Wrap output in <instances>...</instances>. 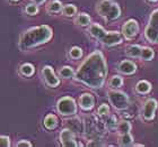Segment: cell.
I'll return each mask as SVG.
<instances>
[{"label":"cell","mask_w":158,"mask_h":147,"mask_svg":"<svg viewBox=\"0 0 158 147\" xmlns=\"http://www.w3.org/2000/svg\"><path fill=\"white\" fill-rule=\"evenodd\" d=\"M75 23L79 26H88V25H90V17L87 14H79L75 20Z\"/></svg>","instance_id":"obj_21"},{"label":"cell","mask_w":158,"mask_h":147,"mask_svg":"<svg viewBox=\"0 0 158 147\" xmlns=\"http://www.w3.org/2000/svg\"><path fill=\"white\" fill-rule=\"evenodd\" d=\"M70 57L73 60H77V59H80L82 55V51L80 47H77V46H75V47H73V48L70 49Z\"/></svg>","instance_id":"obj_29"},{"label":"cell","mask_w":158,"mask_h":147,"mask_svg":"<svg viewBox=\"0 0 158 147\" xmlns=\"http://www.w3.org/2000/svg\"><path fill=\"white\" fill-rule=\"evenodd\" d=\"M107 75V64L102 52H93L75 73L73 78L92 89L102 88Z\"/></svg>","instance_id":"obj_1"},{"label":"cell","mask_w":158,"mask_h":147,"mask_svg":"<svg viewBox=\"0 0 158 147\" xmlns=\"http://www.w3.org/2000/svg\"><path fill=\"white\" fill-rule=\"evenodd\" d=\"M158 102L155 99H148L143 105L142 108V116L145 118V120H152L155 117V112L157 110Z\"/></svg>","instance_id":"obj_10"},{"label":"cell","mask_w":158,"mask_h":147,"mask_svg":"<svg viewBox=\"0 0 158 147\" xmlns=\"http://www.w3.org/2000/svg\"><path fill=\"white\" fill-rule=\"evenodd\" d=\"M11 1H18V0H11Z\"/></svg>","instance_id":"obj_36"},{"label":"cell","mask_w":158,"mask_h":147,"mask_svg":"<svg viewBox=\"0 0 158 147\" xmlns=\"http://www.w3.org/2000/svg\"><path fill=\"white\" fill-rule=\"evenodd\" d=\"M98 114L101 116H105V114H110V107L106 103H103L98 107Z\"/></svg>","instance_id":"obj_31"},{"label":"cell","mask_w":158,"mask_h":147,"mask_svg":"<svg viewBox=\"0 0 158 147\" xmlns=\"http://www.w3.org/2000/svg\"><path fill=\"white\" fill-rule=\"evenodd\" d=\"M0 145L2 147H9L10 146V139L8 136H1L0 137Z\"/></svg>","instance_id":"obj_32"},{"label":"cell","mask_w":158,"mask_h":147,"mask_svg":"<svg viewBox=\"0 0 158 147\" xmlns=\"http://www.w3.org/2000/svg\"><path fill=\"white\" fill-rule=\"evenodd\" d=\"M122 84H123V79H122L120 75H114V76H112V78L110 79V81H109V85L112 89L121 88Z\"/></svg>","instance_id":"obj_24"},{"label":"cell","mask_w":158,"mask_h":147,"mask_svg":"<svg viewBox=\"0 0 158 147\" xmlns=\"http://www.w3.org/2000/svg\"><path fill=\"white\" fill-rule=\"evenodd\" d=\"M53 30L52 28L48 25H42V26L32 27L26 32L22 34L19 38V49L26 51V49L33 48L36 46L45 44L52 38Z\"/></svg>","instance_id":"obj_2"},{"label":"cell","mask_w":158,"mask_h":147,"mask_svg":"<svg viewBox=\"0 0 158 147\" xmlns=\"http://www.w3.org/2000/svg\"><path fill=\"white\" fill-rule=\"evenodd\" d=\"M150 90H152V84L148 81H146V80L139 81L137 83V85H135V91L138 92V93H140V95H146Z\"/></svg>","instance_id":"obj_17"},{"label":"cell","mask_w":158,"mask_h":147,"mask_svg":"<svg viewBox=\"0 0 158 147\" xmlns=\"http://www.w3.org/2000/svg\"><path fill=\"white\" fill-rule=\"evenodd\" d=\"M96 10L107 20H115L121 16V9L113 0H101L96 6Z\"/></svg>","instance_id":"obj_3"},{"label":"cell","mask_w":158,"mask_h":147,"mask_svg":"<svg viewBox=\"0 0 158 147\" xmlns=\"http://www.w3.org/2000/svg\"><path fill=\"white\" fill-rule=\"evenodd\" d=\"M149 1H152V2H155V1H157V0H149Z\"/></svg>","instance_id":"obj_35"},{"label":"cell","mask_w":158,"mask_h":147,"mask_svg":"<svg viewBox=\"0 0 158 147\" xmlns=\"http://www.w3.org/2000/svg\"><path fill=\"white\" fill-rule=\"evenodd\" d=\"M17 146L18 147H32V143H30L28 141H19L17 143Z\"/></svg>","instance_id":"obj_33"},{"label":"cell","mask_w":158,"mask_h":147,"mask_svg":"<svg viewBox=\"0 0 158 147\" xmlns=\"http://www.w3.org/2000/svg\"><path fill=\"white\" fill-rule=\"evenodd\" d=\"M89 33L92 34V36L101 41L106 34V30L98 24H90L89 25Z\"/></svg>","instance_id":"obj_14"},{"label":"cell","mask_w":158,"mask_h":147,"mask_svg":"<svg viewBox=\"0 0 158 147\" xmlns=\"http://www.w3.org/2000/svg\"><path fill=\"white\" fill-rule=\"evenodd\" d=\"M123 34L118 33V32H106V34L104 35L101 42L102 44H104L105 46H109V47H112V46H115L121 44L123 42Z\"/></svg>","instance_id":"obj_8"},{"label":"cell","mask_w":158,"mask_h":147,"mask_svg":"<svg viewBox=\"0 0 158 147\" xmlns=\"http://www.w3.org/2000/svg\"><path fill=\"white\" fill-rule=\"evenodd\" d=\"M56 110L61 116H73L77 114V105L70 97H63L56 103Z\"/></svg>","instance_id":"obj_6"},{"label":"cell","mask_w":158,"mask_h":147,"mask_svg":"<svg viewBox=\"0 0 158 147\" xmlns=\"http://www.w3.org/2000/svg\"><path fill=\"white\" fill-rule=\"evenodd\" d=\"M138 32H139L138 21L135 19H129L128 21L123 25V27H122V34H123L124 38H127V39L135 38V37L138 35Z\"/></svg>","instance_id":"obj_7"},{"label":"cell","mask_w":158,"mask_h":147,"mask_svg":"<svg viewBox=\"0 0 158 147\" xmlns=\"http://www.w3.org/2000/svg\"><path fill=\"white\" fill-rule=\"evenodd\" d=\"M131 124L127 120H121L120 122H118V127H116V130L120 133V134H125V133H130L131 131Z\"/></svg>","instance_id":"obj_22"},{"label":"cell","mask_w":158,"mask_h":147,"mask_svg":"<svg viewBox=\"0 0 158 147\" xmlns=\"http://www.w3.org/2000/svg\"><path fill=\"white\" fill-rule=\"evenodd\" d=\"M43 124L45 126L46 129H49V130H52L54 128L58 126V118L52 114H49L44 118V121H43Z\"/></svg>","instance_id":"obj_16"},{"label":"cell","mask_w":158,"mask_h":147,"mask_svg":"<svg viewBox=\"0 0 158 147\" xmlns=\"http://www.w3.org/2000/svg\"><path fill=\"white\" fill-rule=\"evenodd\" d=\"M145 37L149 43L158 44V8L152 13L145 29Z\"/></svg>","instance_id":"obj_4"},{"label":"cell","mask_w":158,"mask_h":147,"mask_svg":"<svg viewBox=\"0 0 158 147\" xmlns=\"http://www.w3.org/2000/svg\"><path fill=\"white\" fill-rule=\"evenodd\" d=\"M60 143L64 147H77L79 144L75 139V133L69 128L63 129L60 133Z\"/></svg>","instance_id":"obj_9"},{"label":"cell","mask_w":158,"mask_h":147,"mask_svg":"<svg viewBox=\"0 0 158 147\" xmlns=\"http://www.w3.org/2000/svg\"><path fill=\"white\" fill-rule=\"evenodd\" d=\"M118 71L122 74L125 75H131L137 71V65L132 61H122L118 64Z\"/></svg>","instance_id":"obj_13"},{"label":"cell","mask_w":158,"mask_h":147,"mask_svg":"<svg viewBox=\"0 0 158 147\" xmlns=\"http://www.w3.org/2000/svg\"><path fill=\"white\" fill-rule=\"evenodd\" d=\"M106 127L109 128L110 130H113V129H115L118 127V122H116V118L114 116H111V117L107 119L106 121Z\"/></svg>","instance_id":"obj_30"},{"label":"cell","mask_w":158,"mask_h":147,"mask_svg":"<svg viewBox=\"0 0 158 147\" xmlns=\"http://www.w3.org/2000/svg\"><path fill=\"white\" fill-rule=\"evenodd\" d=\"M44 2H45V0H34V3H36V5H42Z\"/></svg>","instance_id":"obj_34"},{"label":"cell","mask_w":158,"mask_h":147,"mask_svg":"<svg viewBox=\"0 0 158 147\" xmlns=\"http://www.w3.org/2000/svg\"><path fill=\"white\" fill-rule=\"evenodd\" d=\"M62 3L59 0H53L48 5V11L51 14H59L60 11H62Z\"/></svg>","instance_id":"obj_19"},{"label":"cell","mask_w":158,"mask_h":147,"mask_svg":"<svg viewBox=\"0 0 158 147\" xmlns=\"http://www.w3.org/2000/svg\"><path fill=\"white\" fill-rule=\"evenodd\" d=\"M42 74L44 76V80H45L46 84L50 85V87H52V88H56L58 85L60 84V80L59 78L56 75L53 69L51 66H44L42 70Z\"/></svg>","instance_id":"obj_11"},{"label":"cell","mask_w":158,"mask_h":147,"mask_svg":"<svg viewBox=\"0 0 158 147\" xmlns=\"http://www.w3.org/2000/svg\"><path fill=\"white\" fill-rule=\"evenodd\" d=\"M39 5L36 3H28L25 8V11H26L27 15H30V16H35L37 13H39Z\"/></svg>","instance_id":"obj_28"},{"label":"cell","mask_w":158,"mask_h":147,"mask_svg":"<svg viewBox=\"0 0 158 147\" xmlns=\"http://www.w3.org/2000/svg\"><path fill=\"white\" fill-rule=\"evenodd\" d=\"M76 13H77V8L75 5H70V3H68V5H64V6H63L62 14L66 17H73Z\"/></svg>","instance_id":"obj_26"},{"label":"cell","mask_w":158,"mask_h":147,"mask_svg":"<svg viewBox=\"0 0 158 147\" xmlns=\"http://www.w3.org/2000/svg\"><path fill=\"white\" fill-rule=\"evenodd\" d=\"M67 124L69 126V129L73 133H82L84 131V125L79 118H71L69 120H67Z\"/></svg>","instance_id":"obj_15"},{"label":"cell","mask_w":158,"mask_h":147,"mask_svg":"<svg viewBox=\"0 0 158 147\" xmlns=\"http://www.w3.org/2000/svg\"><path fill=\"white\" fill-rule=\"evenodd\" d=\"M59 73L63 79H70V78H73V76H75V73L76 72H73V70L71 66H63L62 69L60 70Z\"/></svg>","instance_id":"obj_27"},{"label":"cell","mask_w":158,"mask_h":147,"mask_svg":"<svg viewBox=\"0 0 158 147\" xmlns=\"http://www.w3.org/2000/svg\"><path fill=\"white\" fill-rule=\"evenodd\" d=\"M95 105V98L90 93H84L79 98V106L84 110H90Z\"/></svg>","instance_id":"obj_12"},{"label":"cell","mask_w":158,"mask_h":147,"mask_svg":"<svg viewBox=\"0 0 158 147\" xmlns=\"http://www.w3.org/2000/svg\"><path fill=\"white\" fill-rule=\"evenodd\" d=\"M109 101L116 110H124L129 106V98L124 92L111 90L109 91Z\"/></svg>","instance_id":"obj_5"},{"label":"cell","mask_w":158,"mask_h":147,"mask_svg":"<svg viewBox=\"0 0 158 147\" xmlns=\"http://www.w3.org/2000/svg\"><path fill=\"white\" fill-rule=\"evenodd\" d=\"M20 73L24 75V76H32L35 72V69H34V66L30 63H25L23 65L20 66L19 69Z\"/></svg>","instance_id":"obj_23"},{"label":"cell","mask_w":158,"mask_h":147,"mask_svg":"<svg viewBox=\"0 0 158 147\" xmlns=\"http://www.w3.org/2000/svg\"><path fill=\"white\" fill-rule=\"evenodd\" d=\"M133 137L131 136L130 133H125V134H120L118 138V143L121 146H131L133 145Z\"/></svg>","instance_id":"obj_20"},{"label":"cell","mask_w":158,"mask_h":147,"mask_svg":"<svg viewBox=\"0 0 158 147\" xmlns=\"http://www.w3.org/2000/svg\"><path fill=\"white\" fill-rule=\"evenodd\" d=\"M155 56V53H154V49L150 48V47H142V52H141V57L142 60L145 61H150V60L154 59Z\"/></svg>","instance_id":"obj_25"},{"label":"cell","mask_w":158,"mask_h":147,"mask_svg":"<svg viewBox=\"0 0 158 147\" xmlns=\"http://www.w3.org/2000/svg\"><path fill=\"white\" fill-rule=\"evenodd\" d=\"M142 52V47L140 45H129L125 48V54L130 57H140Z\"/></svg>","instance_id":"obj_18"}]
</instances>
